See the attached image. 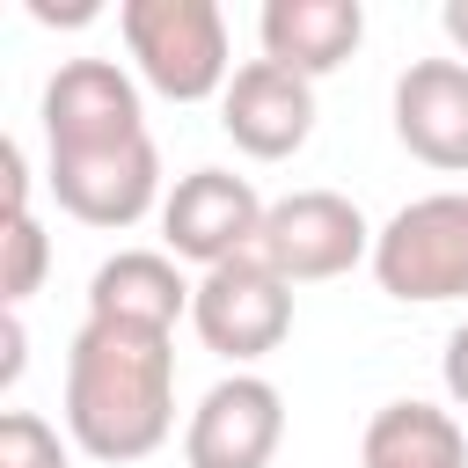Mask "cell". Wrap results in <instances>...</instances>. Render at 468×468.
<instances>
[{
    "instance_id": "cell-1",
    "label": "cell",
    "mask_w": 468,
    "mask_h": 468,
    "mask_svg": "<svg viewBox=\"0 0 468 468\" xmlns=\"http://www.w3.org/2000/svg\"><path fill=\"white\" fill-rule=\"evenodd\" d=\"M176 431V336L80 322L66 344V439L88 461H146Z\"/></svg>"
},
{
    "instance_id": "cell-2",
    "label": "cell",
    "mask_w": 468,
    "mask_h": 468,
    "mask_svg": "<svg viewBox=\"0 0 468 468\" xmlns=\"http://www.w3.org/2000/svg\"><path fill=\"white\" fill-rule=\"evenodd\" d=\"M117 37L132 51V73L168 102H212L234 80L227 15L212 0H124Z\"/></svg>"
},
{
    "instance_id": "cell-3",
    "label": "cell",
    "mask_w": 468,
    "mask_h": 468,
    "mask_svg": "<svg viewBox=\"0 0 468 468\" xmlns=\"http://www.w3.org/2000/svg\"><path fill=\"white\" fill-rule=\"evenodd\" d=\"M373 278L402 307L468 300V190H424L373 234Z\"/></svg>"
},
{
    "instance_id": "cell-4",
    "label": "cell",
    "mask_w": 468,
    "mask_h": 468,
    "mask_svg": "<svg viewBox=\"0 0 468 468\" xmlns=\"http://www.w3.org/2000/svg\"><path fill=\"white\" fill-rule=\"evenodd\" d=\"M190 329L205 351H219L234 373H249L256 358H271L292 336V285L249 249L219 271H197V300H190Z\"/></svg>"
},
{
    "instance_id": "cell-5",
    "label": "cell",
    "mask_w": 468,
    "mask_h": 468,
    "mask_svg": "<svg viewBox=\"0 0 468 468\" xmlns=\"http://www.w3.org/2000/svg\"><path fill=\"white\" fill-rule=\"evenodd\" d=\"M373 219L344 197V190H292L263 212L256 256L285 278V285H322L344 278L351 263H373Z\"/></svg>"
},
{
    "instance_id": "cell-6",
    "label": "cell",
    "mask_w": 468,
    "mask_h": 468,
    "mask_svg": "<svg viewBox=\"0 0 468 468\" xmlns=\"http://www.w3.org/2000/svg\"><path fill=\"white\" fill-rule=\"evenodd\" d=\"M263 212H271V205L256 197L249 176H234V168H190V176H176V190L161 197V249H168L176 263L219 271V263H234V256L256 249Z\"/></svg>"
},
{
    "instance_id": "cell-7",
    "label": "cell",
    "mask_w": 468,
    "mask_h": 468,
    "mask_svg": "<svg viewBox=\"0 0 468 468\" xmlns=\"http://www.w3.org/2000/svg\"><path fill=\"white\" fill-rule=\"evenodd\" d=\"M37 117H44V154H95V146L146 139L139 80L117 58H58Z\"/></svg>"
},
{
    "instance_id": "cell-8",
    "label": "cell",
    "mask_w": 468,
    "mask_h": 468,
    "mask_svg": "<svg viewBox=\"0 0 468 468\" xmlns=\"http://www.w3.org/2000/svg\"><path fill=\"white\" fill-rule=\"evenodd\" d=\"M44 183L58 197V212H73L80 227H139L146 212H161V154L154 132L124 139V146H95V154H44Z\"/></svg>"
},
{
    "instance_id": "cell-9",
    "label": "cell",
    "mask_w": 468,
    "mask_h": 468,
    "mask_svg": "<svg viewBox=\"0 0 468 468\" xmlns=\"http://www.w3.org/2000/svg\"><path fill=\"white\" fill-rule=\"evenodd\" d=\"M285 446V395L263 373H227L183 424V468H271Z\"/></svg>"
},
{
    "instance_id": "cell-10",
    "label": "cell",
    "mask_w": 468,
    "mask_h": 468,
    "mask_svg": "<svg viewBox=\"0 0 468 468\" xmlns=\"http://www.w3.org/2000/svg\"><path fill=\"white\" fill-rule=\"evenodd\" d=\"M219 132L249 161H292L314 139V80H300V73H285L271 58L234 66V80L219 95Z\"/></svg>"
},
{
    "instance_id": "cell-11",
    "label": "cell",
    "mask_w": 468,
    "mask_h": 468,
    "mask_svg": "<svg viewBox=\"0 0 468 468\" xmlns=\"http://www.w3.org/2000/svg\"><path fill=\"white\" fill-rule=\"evenodd\" d=\"M395 139L439 176H468V58H410L395 73Z\"/></svg>"
},
{
    "instance_id": "cell-12",
    "label": "cell",
    "mask_w": 468,
    "mask_h": 468,
    "mask_svg": "<svg viewBox=\"0 0 468 468\" xmlns=\"http://www.w3.org/2000/svg\"><path fill=\"white\" fill-rule=\"evenodd\" d=\"M190 300H197V285L183 278V263L168 249H117L88 278V322H124V329L176 336V322L190 314Z\"/></svg>"
},
{
    "instance_id": "cell-13",
    "label": "cell",
    "mask_w": 468,
    "mask_h": 468,
    "mask_svg": "<svg viewBox=\"0 0 468 468\" xmlns=\"http://www.w3.org/2000/svg\"><path fill=\"white\" fill-rule=\"evenodd\" d=\"M256 37H263L271 66H285L300 80H322L366 44V7L358 0H263Z\"/></svg>"
},
{
    "instance_id": "cell-14",
    "label": "cell",
    "mask_w": 468,
    "mask_h": 468,
    "mask_svg": "<svg viewBox=\"0 0 468 468\" xmlns=\"http://www.w3.org/2000/svg\"><path fill=\"white\" fill-rule=\"evenodd\" d=\"M358 468H468V431L453 410L402 395V402L373 410V424L358 439Z\"/></svg>"
},
{
    "instance_id": "cell-15",
    "label": "cell",
    "mask_w": 468,
    "mask_h": 468,
    "mask_svg": "<svg viewBox=\"0 0 468 468\" xmlns=\"http://www.w3.org/2000/svg\"><path fill=\"white\" fill-rule=\"evenodd\" d=\"M44 271H51V234L37 227V212H7V234H0V307H22L29 292H44Z\"/></svg>"
},
{
    "instance_id": "cell-16",
    "label": "cell",
    "mask_w": 468,
    "mask_h": 468,
    "mask_svg": "<svg viewBox=\"0 0 468 468\" xmlns=\"http://www.w3.org/2000/svg\"><path fill=\"white\" fill-rule=\"evenodd\" d=\"M0 468H73V453H66V439H58L51 417L7 410L0 417Z\"/></svg>"
},
{
    "instance_id": "cell-17",
    "label": "cell",
    "mask_w": 468,
    "mask_h": 468,
    "mask_svg": "<svg viewBox=\"0 0 468 468\" xmlns=\"http://www.w3.org/2000/svg\"><path fill=\"white\" fill-rule=\"evenodd\" d=\"M439 380H446V402L468 410V322L446 336V358H439Z\"/></svg>"
},
{
    "instance_id": "cell-18",
    "label": "cell",
    "mask_w": 468,
    "mask_h": 468,
    "mask_svg": "<svg viewBox=\"0 0 468 468\" xmlns=\"http://www.w3.org/2000/svg\"><path fill=\"white\" fill-rule=\"evenodd\" d=\"M22 366H29V336H22V307H7V322H0V388H15Z\"/></svg>"
},
{
    "instance_id": "cell-19",
    "label": "cell",
    "mask_w": 468,
    "mask_h": 468,
    "mask_svg": "<svg viewBox=\"0 0 468 468\" xmlns=\"http://www.w3.org/2000/svg\"><path fill=\"white\" fill-rule=\"evenodd\" d=\"M439 29H446L453 58H468V0H446V7H439Z\"/></svg>"
}]
</instances>
